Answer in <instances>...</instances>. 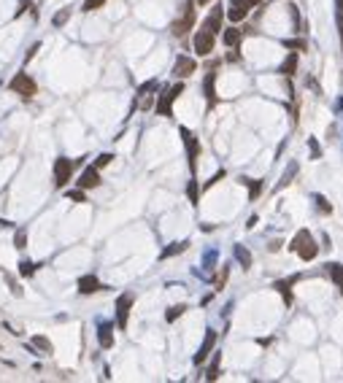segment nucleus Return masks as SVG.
Instances as JSON below:
<instances>
[{
  "mask_svg": "<svg viewBox=\"0 0 343 383\" xmlns=\"http://www.w3.org/2000/svg\"><path fill=\"white\" fill-rule=\"evenodd\" d=\"M187 194H190L192 203H197V181H190V186H187Z\"/></svg>",
  "mask_w": 343,
  "mask_h": 383,
  "instance_id": "31",
  "label": "nucleus"
},
{
  "mask_svg": "<svg viewBox=\"0 0 343 383\" xmlns=\"http://www.w3.org/2000/svg\"><path fill=\"white\" fill-rule=\"evenodd\" d=\"M181 135H184V143H187V154H190V168L195 170L197 168V154H200V143L197 138L190 133V130H181Z\"/></svg>",
  "mask_w": 343,
  "mask_h": 383,
  "instance_id": "9",
  "label": "nucleus"
},
{
  "mask_svg": "<svg viewBox=\"0 0 343 383\" xmlns=\"http://www.w3.org/2000/svg\"><path fill=\"white\" fill-rule=\"evenodd\" d=\"M95 186H100V170L87 168L81 173V178H78V189H95Z\"/></svg>",
  "mask_w": 343,
  "mask_h": 383,
  "instance_id": "10",
  "label": "nucleus"
},
{
  "mask_svg": "<svg viewBox=\"0 0 343 383\" xmlns=\"http://www.w3.org/2000/svg\"><path fill=\"white\" fill-rule=\"evenodd\" d=\"M187 245H190V243H173L170 248L162 251V259H168V256H176V254H181V251H187Z\"/></svg>",
  "mask_w": 343,
  "mask_h": 383,
  "instance_id": "21",
  "label": "nucleus"
},
{
  "mask_svg": "<svg viewBox=\"0 0 343 383\" xmlns=\"http://www.w3.org/2000/svg\"><path fill=\"white\" fill-rule=\"evenodd\" d=\"M214 43H216V35L214 33H208L203 27V30H197V35H195V51L200 57H208L211 51H214Z\"/></svg>",
  "mask_w": 343,
  "mask_h": 383,
  "instance_id": "6",
  "label": "nucleus"
},
{
  "mask_svg": "<svg viewBox=\"0 0 343 383\" xmlns=\"http://www.w3.org/2000/svg\"><path fill=\"white\" fill-rule=\"evenodd\" d=\"M241 38H243V30H238V27H230V30L222 33V41H225L227 46H238Z\"/></svg>",
  "mask_w": 343,
  "mask_h": 383,
  "instance_id": "17",
  "label": "nucleus"
},
{
  "mask_svg": "<svg viewBox=\"0 0 343 383\" xmlns=\"http://www.w3.org/2000/svg\"><path fill=\"white\" fill-rule=\"evenodd\" d=\"M68 197H71V200H76V203H84V200H87V197H84V189H76V192H71V194H68Z\"/></svg>",
  "mask_w": 343,
  "mask_h": 383,
  "instance_id": "34",
  "label": "nucleus"
},
{
  "mask_svg": "<svg viewBox=\"0 0 343 383\" xmlns=\"http://www.w3.org/2000/svg\"><path fill=\"white\" fill-rule=\"evenodd\" d=\"M216 346V332L214 329H208L205 332V340H203V346H200V351L195 353V364H203L205 359H208V353H211V348Z\"/></svg>",
  "mask_w": 343,
  "mask_h": 383,
  "instance_id": "11",
  "label": "nucleus"
},
{
  "mask_svg": "<svg viewBox=\"0 0 343 383\" xmlns=\"http://www.w3.org/2000/svg\"><path fill=\"white\" fill-rule=\"evenodd\" d=\"M68 19H71V8H62V11H57V14H54V19H51V22H54V27H62Z\"/></svg>",
  "mask_w": 343,
  "mask_h": 383,
  "instance_id": "22",
  "label": "nucleus"
},
{
  "mask_svg": "<svg viewBox=\"0 0 343 383\" xmlns=\"http://www.w3.org/2000/svg\"><path fill=\"white\" fill-rule=\"evenodd\" d=\"M235 259L243 265V270H249V267H251V254L243 248V245H235Z\"/></svg>",
  "mask_w": 343,
  "mask_h": 383,
  "instance_id": "19",
  "label": "nucleus"
},
{
  "mask_svg": "<svg viewBox=\"0 0 343 383\" xmlns=\"http://www.w3.org/2000/svg\"><path fill=\"white\" fill-rule=\"evenodd\" d=\"M195 3H197V5H205V3H211V0H195Z\"/></svg>",
  "mask_w": 343,
  "mask_h": 383,
  "instance_id": "41",
  "label": "nucleus"
},
{
  "mask_svg": "<svg viewBox=\"0 0 343 383\" xmlns=\"http://www.w3.org/2000/svg\"><path fill=\"white\" fill-rule=\"evenodd\" d=\"M98 340H100L103 348H111V346H114V327H111V324H100Z\"/></svg>",
  "mask_w": 343,
  "mask_h": 383,
  "instance_id": "15",
  "label": "nucleus"
},
{
  "mask_svg": "<svg viewBox=\"0 0 343 383\" xmlns=\"http://www.w3.org/2000/svg\"><path fill=\"white\" fill-rule=\"evenodd\" d=\"M292 283H295V278H292V281H287V283H284V281H278V283H276V289L281 291V297L287 300V305L292 302V291H289V289H292Z\"/></svg>",
  "mask_w": 343,
  "mask_h": 383,
  "instance_id": "20",
  "label": "nucleus"
},
{
  "mask_svg": "<svg viewBox=\"0 0 343 383\" xmlns=\"http://www.w3.org/2000/svg\"><path fill=\"white\" fill-rule=\"evenodd\" d=\"M338 33H341V41H343V14L338 16Z\"/></svg>",
  "mask_w": 343,
  "mask_h": 383,
  "instance_id": "38",
  "label": "nucleus"
},
{
  "mask_svg": "<svg viewBox=\"0 0 343 383\" xmlns=\"http://www.w3.org/2000/svg\"><path fill=\"white\" fill-rule=\"evenodd\" d=\"M130 308H133V294H122V297L116 300V324H119V329L127 327Z\"/></svg>",
  "mask_w": 343,
  "mask_h": 383,
  "instance_id": "7",
  "label": "nucleus"
},
{
  "mask_svg": "<svg viewBox=\"0 0 343 383\" xmlns=\"http://www.w3.org/2000/svg\"><path fill=\"white\" fill-rule=\"evenodd\" d=\"M316 203H319V210H322V213H330V210H333V208L327 205V200H324V197H316Z\"/></svg>",
  "mask_w": 343,
  "mask_h": 383,
  "instance_id": "35",
  "label": "nucleus"
},
{
  "mask_svg": "<svg viewBox=\"0 0 343 383\" xmlns=\"http://www.w3.org/2000/svg\"><path fill=\"white\" fill-rule=\"evenodd\" d=\"M243 184H249V189H251V200H257L260 197V192H262V181H251V178H241Z\"/></svg>",
  "mask_w": 343,
  "mask_h": 383,
  "instance_id": "24",
  "label": "nucleus"
},
{
  "mask_svg": "<svg viewBox=\"0 0 343 383\" xmlns=\"http://www.w3.org/2000/svg\"><path fill=\"white\" fill-rule=\"evenodd\" d=\"M73 168H76V165H73L71 159H65V157L57 159V162H54V184L65 186L68 181H71V175H73Z\"/></svg>",
  "mask_w": 343,
  "mask_h": 383,
  "instance_id": "5",
  "label": "nucleus"
},
{
  "mask_svg": "<svg viewBox=\"0 0 343 383\" xmlns=\"http://www.w3.org/2000/svg\"><path fill=\"white\" fill-rule=\"evenodd\" d=\"M19 273H22L25 278L36 276V265H33V262H22V265H19Z\"/></svg>",
  "mask_w": 343,
  "mask_h": 383,
  "instance_id": "28",
  "label": "nucleus"
},
{
  "mask_svg": "<svg viewBox=\"0 0 343 383\" xmlns=\"http://www.w3.org/2000/svg\"><path fill=\"white\" fill-rule=\"evenodd\" d=\"M11 89H14L16 95H22V97H33L38 92V87H36V81H33L27 73H16L14 78H11V84H8Z\"/></svg>",
  "mask_w": 343,
  "mask_h": 383,
  "instance_id": "3",
  "label": "nucleus"
},
{
  "mask_svg": "<svg viewBox=\"0 0 343 383\" xmlns=\"http://www.w3.org/2000/svg\"><path fill=\"white\" fill-rule=\"evenodd\" d=\"M33 343H36V348H41V351H46V353H51L54 348H51V343L46 340L43 335H38V337H33Z\"/></svg>",
  "mask_w": 343,
  "mask_h": 383,
  "instance_id": "25",
  "label": "nucleus"
},
{
  "mask_svg": "<svg viewBox=\"0 0 343 383\" xmlns=\"http://www.w3.org/2000/svg\"><path fill=\"white\" fill-rule=\"evenodd\" d=\"M289 248H292V251H297L303 262H311V259H316V254H319V245H316V240L311 238V232H308V230H300V232H297Z\"/></svg>",
  "mask_w": 343,
  "mask_h": 383,
  "instance_id": "1",
  "label": "nucleus"
},
{
  "mask_svg": "<svg viewBox=\"0 0 343 383\" xmlns=\"http://www.w3.org/2000/svg\"><path fill=\"white\" fill-rule=\"evenodd\" d=\"M195 70H197V62L192 60V57H179V60H176V65H173V73L179 78H190Z\"/></svg>",
  "mask_w": 343,
  "mask_h": 383,
  "instance_id": "8",
  "label": "nucleus"
},
{
  "mask_svg": "<svg viewBox=\"0 0 343 383\" xmlns=\"http://www.w3.org/2000/svg\"><path fill=\"white\" fill-rule=\"evenodd\" d=\"M192 25H195V8H192V0L184 5V14H181V19H176L173 25H170V33H173L176 38L187 35V33L192 30Z\"/></svg>",
  "mask_w": 343,
  "mask_h": 383,
  "instance_id": "2",
  "label": "nucleus"
},
{
  "mask_svg": "<svg viewBox=\"0 0 343 383\" xmlns=\"http://www.w3.org/2000/svg\"><path fill=\"white\" fill-rule=\"evenodd\" d=\"M25 243H27V232L19 230V232H16V238H14V245H16V248H25Z\"/></svg>",
  "mask_w": 343,
  "mask_h": 383,
  "instance_id": "30",
  "label": "nucleus"
},
{
  "mask_svg": "<svg viewBox=\"0 0 343 383\" xmlns=\"http://www.w3.org/2000/svg\"><path fill=\"white\" fill-rule=\"evenodd\" d=\"M249 8H251V5L246 3V0H232L230 11H227V19H230V22H241V19H246Z\"/></svg>",
  "mask_w": 343,
  "mask_h": 383,
  "instance_id": "13",
  "label": "nucleus"
},
{
  "mask_svg": "<svg viewBox=\"0 0 343 383\" xmlns=\"http://www.w3.org/2000/svg\"><path fill=\"white\" fill-rule=\"evenodd\" d=\"M281 73L287 78H292L297 73V51H289V54H287V60H284V65H281Z\"/></svg>",
  "mask_w": 343,
  "mask_h": 383,
  "instance_id": "16",
  "label": "nucleus"
},
{
  "mask_svg": "<svg viewBox=\"0 0 343 383\" xmlns=\"http://www.w3.org/2000/svg\"><path fill=\"white\" fill-rule=\"evenodd\" d=\"M214 84H216V73H208V76H205V97H208L211 103L216 100V89H214Z\"/></svg>",
  "mask_w": 343,
  "mask_h": 383,
  "instance_id": "18",
  "label": "nucleus"
},
{
  "mask_svg": "<svg viewBox=\"0 0 343 383\" xmlns=\"http://www.w3.org/2000/svg\"><path fill=\"white\" fill-rule=\"evenodd\" d=\"M181 92H184V84H176V87H170L168 92L159 97V100H157V113H159V116H173V108H170V105H173V100Z\"/></svg>",
  "mask_w": 343,
  "mask_h": 383,
  "instance_id": "4",
  "label": "nucleus"
},
{
  "mask_svg": "<svg viewBox=\"0 0 343 383\" xmlns=\"http://www.w3.org/2000/svg\"><path fill=\"white\" fill-rule=\"evenodd\" d=\"M330 276H333V281L341 286V291H343V267L341 265H330Z\"/></svg>",
  "mask_w": 343,
  "mask_h": 383,
  "instance_id": "23",
  "label": "nucleus"
},
{
  "mask_svg": "<svg viewBox=\"0 0 343 383\" xmlns=\"http://www.w3.org/2000/svg\"><path fill=\"white\" fill-rule=\"evenodd\" d=\"M205 378H208V381H216V378H219V362L211 364V367H208V375H205Z\"/></svg>",
  "mask_w": 343,
  "mask_h": 383,
  "instance_id": "32",
  "label": "nucleus"
},
{
  "mask_svg": "<svg viewBox=\"0 0 343 383\" xmlns=\"http://www.w3.org/2000/svg\"><path fill=\"white\" fill-rule=\"evenodd\" d=\"M335 3H338V11H341V14H343V0H335Z\"/></svg>",
  "mask_w": 343,
  "mask_h": 383,
  "instance_id": "39",
  "label": "nucleus"
},
{
  "mask_svg": "<svg viewBox=\"0 0 343 383\" xmlns=\"http://www.w3.org/2000/svg\"><path fill=\"white\" fill-rule=\"evenodd\" d=\"M111 159H114V154H100L98 159H95V168H106V165H111Z\"/></svg>",
  "mask_w": 343,
  "mask_h": 383,
  "instance_id": "29",
  "label": "nucleus"
},
{
  "mask_svg": "<svg viewBox=\"0 0 343 383\" xmlns=\"http://www.w3.org/2000/svg\"><path fill=\"white\" fill-rule=\"evenodd\" d=\"M184 311H187V305H173L168 313H165V318H168V321H176V318H179Z\"/></svg>",
  "mask_w": 343,
  "mask_h": 383,
  "instance_id": "26",
  "label": "nucleus"
},
{
  "mask_svg": "<svg viewBox=\"0 0 343 383\" xmlns=\"http://www.w3.org/2000/svg\"><path fill=\"white\" fill-rule=\"evenodd\" d=\"M246 3H249V5H257V3H262V0H246Z\"/></svg>",
  "mask_w": 343,
  "mask_h": 383,
  "instance_id": "40",
  "label": "nucleus"
},
{
  "mask_svg": "<svg viewBox=\"0 0 343 383\" xmlns=\"http://www.w3.org/2000/svg\"><path fill=\"white\" fill-rule=\"evenodd\" d=\"M284 46H287V49H305V43H303V41H287Z\"/></svg>",
  "mask_w": 343,
  "mask_h": 383,
  "instance_id": "36",
  "label": "nucleus"
},
{
  "mask_svg": "<svg viewBox=\"0 0 343 383\" xmlns=\"http://www.w3.org/2000/svg\"><path fill=\"white\" fill-rule=\"evenodd\" d=\"M154 89H157V81H146L144 87L138 89V95H146V92H154Z\"/></svg>",
  "mask_w": 343,
  "mask_h": 383,
  "instance_id": "33",
  "label": "nucleus"
},
{
  "mask_svg": "<svg viewBox=\"0 0 343 383\" xmlns=\"http://www.w3.org/2000/svg\"><path fill=\"white\" fill-rule=\"evenodd\" d=\"M106 5V0H84V5H81V11H98Z\"/></svg>",
  "mask_w": 343,
  "mask_h": 383,
  "instance_id": "27",
  "label": "nucleus"
},
{
  "mask_svg": "<svg viewBox=\"0 0 343 383\" xmlns=\"http://www.w3.org/2000/svg\"><path fill=\"white\" fill-rule=\"evenodd\" d=\"M225 281H227V270H222V273H219V278H216V289L225 286Z\"/></svg>",
  "mask_w": 343,
  "mask_h": 383,
  "instance_id": "37",
  "label": "nucleus"
},
{
  "mask_svg": "<svg viewBox=\"0 0 343 383\" xmlns=\"http://www.w3.org/2000/svg\"><path fill=\"white\" fill-rule=\"evenodd\" d=\"M222 16H225V11H222V5H214L203 27H205V30H208V33H214V35H216V33L222 30Z\"/></svg>",
  "mask_w": 343,
  "mask_h": 383,
  "instance_id": "12",
  "label": "nucleus"
},
{
  "mask_svg": "<svg viewBox=\"0 0 343 383\" xmlns=\"http://www.w3.org/2000/svg\"><path fill=\"white\" fill-rule=\"evenodd\" d=\"M100 281L95 276H84V278H78V291L81 294H95V291H100Z\"/></svg>",
  "mask_w": 343,
  "mask_h": 383,
  "instance_id": "14",
  "label": "nucleus"
}]
</instances>
